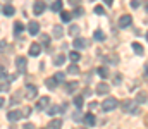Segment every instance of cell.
Instances as JSON below:
<instances>
[{
    "instance_id": "cell-2",
    "label": "cell",
    "mask_w": 148,
    "mask_h": 129,
    "mask_svg": "<svg viewBox=\"0 0 148 129\" xmlns=\"http://www.w3.org/2000/svg\"><path fill=\"white\" fill-rule=\"evenodd\" d=\"M121 107H122L124 112H131V114H138V112H140L138 107L134 105V102H131V100H124V102L121 103Z\"/></svg>"
},
{
    "instance_id": "cell-37",
    "label": "cell",
    "mask_w": 148,
    "mask_h": 129,
    "mask_svg": "<svg viewBox=\"0 0 148 129\" xmlns=\"http://www.w3.org/2000/svg\"><path fill=\"white\" fill-rule=\"evenodd\" d=\"M29 114H31V109H29V107H24V109H23V112H21V115H23V117H29Z\"/></svg>"
},
{
    "instance_id": "cell-11",
    "label": "cell",
    "mask_w": 148,
    "mask_h": 129,
    "mask_svg": "<svg viewBox=\"0 0 148 129\" xmlns=\"http://www.w3.org/2000/svg\"><path fill=\"white\" fill-rule=\"evenodd\" d=\"M40 52H41V45H40V43H33V45L29 46V55H31V57H38Z\"/></svg>"
},
{
    "instance_id": "cell-41",
    "label": "cell",
    "mask_w": 148,
    "mask_h": 129,
    "mask_svg": "<svg viewBox=\"0 0 148 129\" xmlns=\"http://www.w3.org/2000/svg\"><path fill=\"white\" fill-rule=\"evenodd\" d=\"M131 5H133V9L140 7V0H133V2H131Z\"/></svg>"
},
{
    "instance_id": "cell-21",
    "label": "cell",
    "mask_w": 148,
    "mask_h": 129,
    "mask_svg": "<svg viewBox=\"0 0 148 129\" xmlns=\"http://www.w3.org/2000/svg\"><path fill=\"white\" fill-rule=\"evenodd\" d=\"M97 72H98V76H100V78H103V79H105V78H109V71H107V67H98V69H97Z\"/></svg>"
},
{
    "instance_id": "cell-51",
    "label": "cell",
    "mask_w": 148,
    "mask_h": 129,
    "mask_svg": "<svg viewBox=\"0 0 148 129\" xmlns=\"http://www.w3.org/2000/svg\"><path fill=\"white\" fill-rule=\"evenodd\" d=\"M7 2H9V0H7Z\"/></svg>"
},
{
    "instance_id": "cell-13",
    "label": "cell",
    "mask_w": 148,
    "mask_h": 129,
    "mask_svg": "<svg viewBox=\"0 0 148 129\" xmlns=\"http://www.w3.org/2000/svg\"><path fill=\"white\" fill-rule=\"evenodd\" d=\"M7 117H9V121H12V122H14V121H19L23 115H21V112H19V110H10V112L7 114Z\"/></svg>"
},
{
    "instance_id": "cell-38",
    "label": "cell",
    "mask_w": 148,
    "mask_h": 129,
    "mask_svg": "<svg viewBox=\"0 0 148 129\" xmlns=\"http://www.w3.org/2000/svg\"><path fill=\"white\" fill-rule=\"evenodd\" d=\"M73 119H74V121H77V122H79V121L83 119V117H81V112H79V110H77V112H76V114L73 115Z\"/></svg>"
},
{
    "instance_id": "cell-33",
    "label": "cell",
    "mask_w": 148,
    "mask_h": 129,
    "mask_svg": "<svg viewBox=\"0 0 148 129\" xmlns=\"http://www.w3.org/2000/svg\"><path fill=\"white\" fill-rule=\"evenodd\" d=\"M69 33H71L73 36H77V35H79V26H76V24L71 26V28H69Z\"/></svg>"
},
{
    "instance_id": "cell-36",
    "label": "cell",
    "mask_w": 148,
    "mask_h": 129,
    "mask_svg": "<svg viewBox=\"0 0 148 129\" xmlns=\"http://www.w3.org/2000/svg\"><path fill=\"white\" fill-rule=\"evenodd\" d=\"M95 14H98V16H103V14H105L103 7H102V5H97V7H95Z\"/></svg>"
},
{
    "instance_id": "cell-22",
    "label": "cell",
    "mask_w": 148,
    "mask_h": 129,
    "mask_svg": "<svg viewBox=\"0 0 148 129\" xmlns=\"http://www.w3.org/2000/svg\"><path fill=\"white\" fill-rule=\"evenodd\" d=\"M67 72H69V74H79V67L76 66V62H73V64L67 67Z\"/></svg>"
},
{
    "instance_id": "cell-45",
    "label": "cell",
    "mask_w": 148,
    "mask_h": 129,
    "mask_svg": "<svg viewBox=\"0 0 148 129\" xmlns=\"http://www.w3.org/2000/svg\"><path fill=\"white\" fill-rule=\"evenodd\" d=\"M24 129H33V126L31 124H24Z\"/></svg>"
},
{
    "instance_id": "cell-12",
    "label": "cell",
    "mask_w": 148,
    "mask_h": 129,
    "mask_svg": "<svg viewBox=\"0 0 148 129\" xmlns=\"http://www.w3.org/2000/svg\"><path fill=\"white\" fill-rule=\"evenodd\" d=\"M73 43H74V48H77V50H81V48H86V46H88V40H84V38H76Z\"/></svg>"
},
{
    "instance_id": "cell-10",
    "label": "cell",
    "mask_w": 148,
    "mask_h": 129,
    "mask_svg": "<svg viewBox=\"0 0 148 129\" xmlns=\"http://www.w3.org/2000/svg\"><path fill=\"white\" fill-rule=\"evenodd\" d=\"M109 91H110V86L107 85V83H100V85L97 86V93L98 95H109Z\"/></svg>"
},
{
    "instance_id": "cell-25",
    "label": "cell",
    "mask_w": 148,
    "mask_h": 129,
    "mask_svg": "<svg viewBox=\"0 0 148 129\" xmlns=\"http://www.w3.org/2000/svg\"><path fill=\"white\" fill-rule=\"evenodd\" d=\"M133 50H134L138 55H143V53H145V50H143V46H141L140 43H133Z\"/></svg>"
},
{
    "instance_id": "cell-44",
    "label": "cell",
    "mask_w": 148,
    "mask_h": 129,
    "mask_svg": "<svg viewBox=\"0 0 148 129\" xmlns=\"http://www.w3.org/2000/svg\"><path fill=\"white\" fill-rule=\"evenodd\" d=\"M103 2H105L107 5H112V3H114V0H103Z\"/></svg>"
},
{
    "instance_id": "cell-23",
    "label": "cell",
    "mask_w": 148,
    "mask_h": 129,
    "mask_svg": "<svg viewBox=\"0 0 148 129\" xmlns=\"http://www.w3.org/2000/svg\"><path fill=\"white\" fill-rule=\"evenodd\" d=\"M148 100V95L145 93V91H141V93H138V98H136V102L138 103H145Z\"/></svg>"
},
{
    "instance_id": "cell-27",
    "label": "cell",
    "mask_w": 148,
    "mask_h": 129,
    "mask_svg": "<svg viewBox=\"0 0 148 129\" xmlns=\"http://www.w3.org/2000/svg\"><path fill=\"white\" fill-rule=\"evenodd\" d=\"M93 36H95L97 42H103V40H105V33H103V31H95Z\"/></svg>"
},
{
    "instance_id": "cell-26",
    "label": "cell",
    "mask_w": 148,
    "mask_h": 129,
    "mask_svg": "<svg viewBox=\"0 0 148 129\" xmlns=\"http://www.w3.org/2000/svg\"><path fill=\"white\" fill-rule=\"evenodd\" d=\"M47 112H48L50 115H55V114H59V112H62V110H60V107H59V105H52Z\"/></svg>"
},
{
    "instance_id": "cell-34",
    "label": "cell",
    "mask_w": 148,
    "mask_h": 129,
    "mask_svg": "<svg viewBox=\"0 0 148 129\" xmlns=\"http://www.w3.org/2000/svg\"><path fill=\"white\" fill-rule=\"evenodd\" d=\"M41 43H43V46H48L50 45V36L48 35H41Z\"/></svg>"
},
{
    "instance_id": "cell-1",
    "label": "cell",
    "mask_w": 148,
    "mask_h": 129,
    "mask_svg": "<svg viewBox=\"0 0 148 129\" xmlns=\"http://www.w3.org/2000/svg\"><path fill=\"white\" fill-rule=\"evenodd\" d=\"M117 105H119V102H117L114 96H107V98L102 102V109H103L105 112H112V110H115Z\"/></svg>"
},
{
    "instance_id": "cell-24",
    "label": "cell",
    "mask_w": 148,
    "mask_h": 129,
    "mask_svg": "<svg viewBox=\"0 0 148 129\" xmlns=\"http://www.w3.org/2000/svg\"><path fill=\"white\" fill-rule=\"evenodd\" d=\"M62 35H64L62 28H60V26H53V36H55V38H62Z\"/></svg>"
},
{
    "instance_id": "cell-17",
    "label": "cell",
    "mask_w": 148,
    "mask_h": 129,
    "mask_svg": "<svg viewBox=\"0 0 148 129\" xmlns=\"http://www.w3.org/2000/svg\"><path fill=\"white\" fill-rule=\"evenodd\" d=\"M71 17H73V14H71V12H67V10H60V19H62L64 23H69V21H71Z\"/></svg>"
},
{
    "instance_id": "cell-29",
    "label": "cell",
    "mask_w": 148,
    "mask_h": 129,
    "mask_svg": "<svg viewBox=\"0 0 148 129\" xmlns=\"http://www.w3.org/2000/svg\"><path fill=\"white\" fill-rule=\"evenodd\" d=\"M23 29H24V26H23L19 21H17V23H14V33H16V35H19Z\"/></svg>"
},
{
    "instance_id": "cell-43",
    "label": "cell",
    "mask_w": 148,
    "mask_h": 129,
    "mask_svg": "<svg viewBox=\"0 0 148 129\" xmlns=\"http://www.w3.org/2000/svg\"><path fill=\"white\" fill-rule=\"evenodd\" d=\"M5 50V42H0V52H3Z\"/></svg>"
},
{
    "instance_id": "cell-35",
    "label": "cell",
    "mask_w": 148,
    "mask_h": 129,
    "mask_svg": "<svg viewBox=\"0 0 148 129\" xmlns=\"http://www.w3.org/2000/svg\"><path fill=\"white\" fill-rule=\"evenodd\" d=\"M83 14H84V10H83V7H79V5H77V7L74 9V16H76V17H81Z\"/></svg>"
},
{
    "instance_id": "cell-47",
    "label": "cell",
    "mask_w": 148,
    "mask_h": 129,
    "mask_svg": "<svg viewBox=\"0 0 148 129\" xmlns=\"http://www.w3.org/2000/svg\"><path fill=\"white\" fill-rule=\"evenodd\" d=\"M145 9H147V12H148V0H147V3H145Z\"/></svg>"
},
{
    "instance_id": "cell-8",
    "label": "cell",
    "mask_w": 148,
    "mask_h": 129,
    "mask_svg": "<svg viewBox=\"0 0 148 129\" xmlns=\"http://www.w3.org/2000/svg\"><path fill=\"white\" fill-rule=\"evenodd\" d=\"M48 103H50V98H48V96H41V98L38 100V103H36V109L38 110H47Z\"/></svg>"
},
{
    "instance_id": "cell-20",
    "label": "cell",
    "mask_w": 148,
    "mask_h": 129,
    "mask_svg": "<svg viewBox=\"0 0 148 129\" xmlns=\"http://www.w3.org/2000/svg\"><path fill=\"white\" fill-rule=\"evenodd\" d=\"M64 62H66V57H64V55H55V57H53V64H55V66H62Z\"/></svg>"
},
{
    "instance_id": "cell-9",
    "label": "cell",
    "mask_w": 148,
    "mask_h": 129,
    "mask_svg": "<svg viewBox=\"0 0 148 129\" xmlns=\"http://www.w3.org/2000/svg\"><path fill=\"white\" fill-rule=\"evenodd\" d=\"M83 122H84L88 128H91V126H95V124H97V119H95V115H93V114H86V115L83 117Z\"/></svg>"
},
{
    "instance_id": "cell-30",
    "label": "cell",
    "mask_w": 148,
    "mask_h": 129,
    "mask_svg": "<svg viewBox=\"0 0 148 129\" xmlns=\"http://www.w3.org/2000/svg\"><path fill=\"white\" fill-rule=\"evenodd\" d=\"M83 103H84L83 96H74V105H76L77 109H81V107H83Z\"/></svg>"
},
{
    "instance_id": "cell-48",
    "label": "cell",
    "mask_w": 148,
    "mask_h": 129,
    "mask_svg": "<svg viewBox=\"0 0 148 129\" xmlns=\"http://www.w3.org/2000/svg\"><path fill=\"white\" fill-rule=\"evenodd\" d=\"M147 122H148V117H147ZM147 126H148V124H147Z\"/></svg>"
},
{
    "instance_id": "cell-4",
    "label": "cell",
    "mask_w": 148,
    "mask_h": 129,
    "mask_svg": "<svg viewBox=\"0 0 148 129\" xmlns=\"http://www.w3.org/2000/svg\"><path fill=\"white\" fill-rule=\"evenodd\" d=\"M26 66H28V60H26V57L19 55V57L16 59V67H17V71H19V72H24V71H26Z\"/></svg>"
},
{
    "instance_id": "cell-40",
    "label": "cell",
    "mask_w": 148,
    "mask_h": 129,
    "mask_svg": "<svg viewBox=\"0 0 148 129\" xmlns=\"http://www.w3.org/2000/svg\"><path fill=\"white\" fill-rule=\"evenodd\" d=\"M5 76H7V71H5V69L0 66V78H5Z\"/></svg>"
},
{
    "instance_id": "cell-7",
    "label": "cell",
    "mask_w": 148,
    "mask_h": 129,
    "mask_svg": "<svg viewBox=\"0 0 148 129\" xmlns=\"http://www.w3.org/2000/svg\"><path fill=\"white\" fill-rule=\"evenodd\" d=\"M28 31H29V35H31V36L40 35V24H38L36 21H31V23L28 24Z\"/></svg>"
},
{
    "instance_id": "cell-6",
    "label": "cell",
    "mask_w": 148,
    "mask_h": 129,
    "mask_svg": "<svg viewBox=\"0 0 148 129\" xmlns=\"http://www.w3.org/2000/svg\"><path fill=\"white\" fill-rule=\"evenodd\" d=\"M45 7H47V5H45L43 0H36L35 5H33V14H35V16H41L43 10H45Z\"/></svg>"
},
{
    "instance_id": "cell-49",
    "label": "cell",
    "mask_w": 148,
    "mask_h": 129,
    "mask_svg": "<svg viewBox=\"0 0 148 129\" xmlns=\"http://www.w3.org/2000/svg\"><path fill=\"white\" fill-rule=\"evenodd\" d=\"M147 40H148V33H147Z\"/></svg>"
},
{
    "instance_id": "cell-39",
    "label": "cell",
    "mask_w": 148,
    "mask_h": 129,
    "mask_svg": "<svg viewBox=\"0 0 148 129\" xmlns=\"http://www.w3.org/2000/svg\"><path fill=\"white\" fill-rule=\"evenodd\" d=\"M69 3H71L73 7H77V5L81 3V0H69Z\"/></svg>"
},
{
    "instance_id": "cell-50",
    "label": "cell",
    "mask_w": 148,
    "mask_h": 129,
    "mask_svg": "<svg viewBox=\"0 0 148 129\" xmlns=\"http://www.w3.org/2000/svg\"><path fill=\"white\" fill-rule=\"evenodd\" d=\"M41 129H47V128H41Z\"/></svg>"
},
{
    "instance_id": "cell-19",
    "label": "cell",
    "mask_w": 148,
    "mask_h": 129,
    "mask_svg": "<svg viewBox=\"0 0 148 129\" xmlns=\"http://www.w3.org/2000/svg\"><path fill=\"white\" fill-rule=\"evenodd\" d=\"M62 5H64L62 0H55V2L52 3V10H53V12H60V10H62Z\"/></svg>"
},
{
    "instance_id": "cell-5",
    "label": "cell",
    "mask_w": 148,
    "mask_h": 129,
    "mask_svg": "<svg viewBox=\"0 0 148 129\" xmlns=\"http://www.w3.org/2000/svg\"><path fill=\"white\" fill-rule=\"evenodd\" d=\"M24 95H26V98H29V100L36 98L38 88H36V86H33V85H28V86H26V89H24Z\"/></svg>"
},
{
    "instance_id": "cell-15",
    "label": "cell",
    "mask_w": 148,
    "mask_h": 129,
    "mask_svg": "<svg viewBox=\"0 0 148 129\" xmlns=\"http://www.w3.org/2000/svg\"><path fill=\"white\" fill-rule=\"evenodd\" d=\"M16 14V9L12 7V5H3V16H7V17H10V16H14Z\"/></svg>"
},
{
    "instance_id": "cell-46",
    "label": "cell",
    "mask_w": 148,
    "mask_h": 129,
    "mask_svg": "<svg viewBox=\"0 0 148 129\" xmlns=\"http://www.w3.org/2000/svg\"><path fill=\"white\" fill-rule=\"evenodd\" d=\"M3 103H5V100H3V98L0 96V107H3Z\"/></svg>"
},
{
    "instance_id": "cell-32",
    "label": "cell",
    "mask_w": 148,
    "mask_h": 129,
    "mask_svg": "<svg viewBox=\"0 0 148 129\" xmlns=\"http://www.w3.org/2000/svg\"><path fill=\"white\" fill-rule=\"evenodd\" d=\"M9 83H5V81H0V93H5V91H9Z\"/></svg>"
},
{
    "instance_id": "cell-14",
    "label": "cell",
    "mask_w": 148,
    "mask_h": 129,
    "mask_svg": "<svg viewBox=\"0 0 148 129\" xmlns=\"http://www.w3.org/2000/svg\"><path fill=\"white\" fill-rule=\"evenodd\" d=\"M77 81H67V83H66V91H67V93H74V91H76V89H77Z\"/></svg>"
},
{
    "instance_id": "cell-42",
    "label": "cell",
    "mask_w": 148,
    "mask_h": 129,
    "mask_svg": "<svg viewBox=\"0 0 148 129\" xmlns=\"http://www.w3.org/2000/svg\"><path fill=\"white\" fill-rule=\"evenodd\" d=\"M17 96H19V93H16V95H14V98H12V105H16V103L19 102V98H17Z\"/></svg>"
},
{
    "instance_id": "cell-28",
    "label": "cell",
    "mask_w": 148,
    "mask_h": 129,
    "mask_svg": "<svg viewBox=\"0 0 148 129\" xmlns=\"http://www.w3.org/2000/svg\"><path fill=\"white\" fill-rule=\"evenodd\" d=\"M69 59H71L73 62H77V60L81 59V55H79V52H76V50H73V52L69 53Z\"/></svg>"
},
{
    "instance_id": "cell-16",
    "label": "cell",
    "mask_w": 148,
    "mask_h": 129,
    "mask_svg": "<svg viewBox=\"0 0 148 129\" xmlns=\"http://www.w3.org/2000/svg\"><path fill=\"white\" fill-rule=\"evenodd\" d=\"M60 128H62V121H60V119H52V121H50L48 129H60Z\"/></svg>"
},
{
    "instance_id": "cell-31",
    "label": "cell",
    "mask_w": 148,
    "mask_h": 129,
    "mask_svg": "<svg viewBox=\"0 0 148 129\" xmlns=\"http://www.w3.org/2000/svg\"><path fill=\"white\" fill-rule=\"evenodd\" d=\"M53 78H55V81H57V83H64V79H66V74H64V72H57Z\"/></svg>"
},
{
    "instance_id": "cell-18",
    "label": "cell",
    "mask_w": 148,
    "mask_h": 129,
    "mask_svg": "<svg viewBox=\"0 0 148 129\" xmlns=\"http://www.w3.org/2000/svg\"><path fill=\"white\" fill-rule=\"evenodd\" d=\"M45 85H47L48 89H55V88H57V81H55V78H48V79L45 81Z\"/></svg>"
},
{
    "instance_id": "cell-3",
    "label": "cell",
    "mask_w": 148,
    "mask_h": 129,
    "mask_svg": "<svg viewBox=\"0 0 148 129\" xmlns=\"http://www.w3.org/2000/svg\"><path fill=\"white\" fill-rule=\"evenodd\" d=\"M133 24V17H131V14H124V16H121V19H119V28H129Z\"/></svg>"
}]
</instances>
